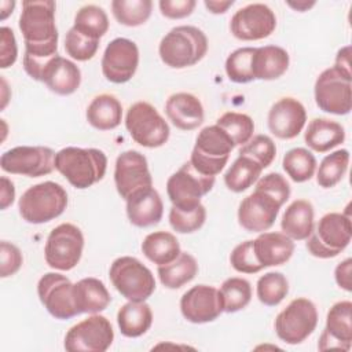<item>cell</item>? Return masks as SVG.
Wrapping results in <instances>:
<instances>
[{"label": "cell", "instance_id": "cell-5", "mask_svg": "<svg viewBox=\"0 0 352 352\" xmlns=\"http://www.w3.org/2000/svg\"><path fill=\"white\" fill-rule=\"evenodd\" d=\"M235 148L230 136L216 124L202 128L190 155L191 165L205 176H217Z\"/></svg>", "mask_w": 352, "mask_h": 352}, {"label": "cell", "instance_id": "cell-40", "mask_svg": "<svg viewBox=\"0 0 352 352\" xmlns=\"http://www.w3.org/2000/svg\"><path fill=\"white\" fill-rule=\"evenodd\" d=\"M151 0H113L111 12L116 21L124 26L136 28L147 22L151 15Z\"/></svg>", "mask_w": 352, "mask_h": 352}, {"label": "cell", "instance_id": "cell-48", "mask_svg": "<svg viewBox=\"0 0 352 352\" xmlns=\"http://www.w3.org/2000/svg\"><path fill=\"white\" fill-rule=\"evenodd\" d=\"M23 256L19 248L8 241L0 242V276L8 278L19 271Z\"/></svg>", "mask_w": 352, "mask_h": 352}, {"label": "cell", "instance_id": "cell-20", "mask_svg": "<svg viewBox=\"0 0 352 352\" xmlns=\"http://www.w3.org/2000/svg\"><path fill=\"white\" fill-rule=\"evenodd\" d=\"M180 311L186 320L201 324L216 320L223 311L219 289L209 285H197L180 298Z\"/></svg>", "mask_w": 352, "mask_h": 352}, {"label": "cell", "instance_id": "cell-10", "mask_svg": "<svg viewBox=\"0 0 352 352\" xmlns=\"http://www.w3.org/2000/svg\"><path fill=\"white\" fill-rule=\"evenodd\" d=\"M214 176L199 173L190 161L184 162L166 182L168 198L172 206L182 210H192L201 205V198L214 186Z\"/></svg>", "mask_w": 352, "mask_h": 352}, {"label": "cell", "instance_id": "cell-14", "mask_svg": "<svg viewBox=\"0 0 352 352\" xmlns=\"http://www.w3.org/2000/svg\"><path fill=\"white\" fill-rule=\"evenodd\" d=\"M55 153L45 146H16L4 151L0 157V166L11 175L40 177L55 169Z\"/></svg>", "mask_w": 352, "mask_h": 352}, {"label": "cell", "instance_id": "cell-46", "mask_svg": "<svg viewBox=\"0 0 352 352\" xmlns=\"http://www.w3.org/2000/svg\"><path fill=\"white\" fill-rule=\"evenodd\" d=\"M239 155H246L254 160L263 169L268 168L276 155V146L267 135H256L248 143L241 146Z\"/></svg>", "mask_w": 352, "mask_h": 352}, {"label": "cell", "instance_id": "cell-53", "mask_svg": "<svg viewBox=\"0 0 352 352\" xmlns=\"http://www.w3.org/2000/svg\"><path fill=\"white\" fill-rule=\"evenodd\" d=\"M0 183H1V190H0V208L4 210L8 206H11L14 204L15 199V187L14 183L11 182V179H8L7 176H1L0 177Z\"/></svg>", "mask_w": 352, "mask_h": 352}, {"label": "cell", "instance_id": "cell-26", "mask_svg": "<svg viewBox=\"0 0 352 352\" xmlns=\"http://www.w3.org/2000/svg\"><path fill=\"white\" fill-rule=\"evenodd\" d=\"M41 82L58 95H72L81 84V70L74 62L58 54L44 70Z\"/></svg>", "mask_w": 352, "mask_h": 352}, {"label": "cell", "instance_id": "cell-45", "mask_svg": "<svg viewBox=\"0 0 352 352\" xmlns=\"http://www.w3.org/2000/svg\"><path fill=\"white\" fill-rule=\"evenodd\" d=\"M99 48V40L89 38L81 34L73 26L67 30L65 37V51L66 54L78 62H85L92 59Z\"/></svg>", "mask_w": 352, "mask_h": 352}, {"label": "cell", "instance_id": "cell-28", "mask_svg": "<svg viewBox=\"0 0 352 352\" xmlns=\"http://www.w3.org/2000/svg\"><path fill=\"white\" fill-rule=\"evenodd\" d=\"M304 140L311 150L326 153L345 140V129L334 120L322 117L314 118L304 132Z\"/></svg>", "mask_w": 352, "mask_h": 352}, {"label": "cell", "instance_id": "cell-4", "mask_svg": "<svg viewBox=\"0 0 352 352\" xmlns=\"http://www.w3.org/2000/svg\"><path fill=\"white\" fill-rule=\"evenodd\" d=\"M67 206L66 190L55 182L30 186L19 198L21 217L30 224H43L59 217Z\"/></svg>", "mask_w": 352, "mask_h": 352}, {"label": "cell", "instance_id": "cell-12", "mask_svg": "<svg viewBox=\"0 0 352 352\" xmlns=\"http://www.w3.org/2000/svg\"><path fill=\"white\" fill-rule=\"evenodd\" d=\"M314 95L322 111L345 116L352 109V76L331 66L318 76Z\"/></svg>", "mask_w": 352, "mask_h": 352}, {"label": "cell", "instance_id": "cell-38", "mask_svg": "<svg viewBox=\"0 0 352 352\" xmlns=\"http://www.w3.org/2000/svg\"><path fill=\"white\" fill-rule=\"evenodd\" d=\"M349 165V151L346 148L336 150L327 154L316 172V183L323 188H331L345 176Z\"/></svg>", "mask_w": 352, "mask_h": 352}, {"label": "cell", "instance_id": "cell-50", "mask_svg": "<svg viewBox=\"0 0 352 352\" xmlns=\"http://www.w3.org/2000/svg\"><path fill=\"white\" fill-rule=\"evenodd\" d=\"M18 58V45L11 28L1 26L0 29V67L7 69L15 63Z\"/></svg>", "mask_w": 352, "mask_h": 352}, {"label": "cell", "instance_id": "cell-44", "mask_svg": "<svg viewBox=\"0 0 352 352\" xmlns=\"http://www.w3.org/2000/svg\"><path fill=\"white\" fill-rule=\"evenodd\" d=\"M170 227L179 234H191L198 231L206 220V209L201 204L192 210H182L175 206L170 208L169 214Z\"/></svg>", "mask_w": 352, "mask_h": 352}, {"label": "cell", "instance_id": "cell-52", "mask_svg": "<svg viewBox=\"0 0 352 352\" xmlns=\"http://www.w3.org/2000/svg\"><path fill=\"white\" fill-rule=\"evenodd\" d=\"M351 272H352V260L345 258L341 263L337 264L334 270V278L337 285L344 289L345 292L352 290V280H351Z\"/></svg>", "mask_w": 352, "mask_h": 352}, {"label": "cell", "instance_id": "cell-54", "mask_svg": "<svg viewBox=\"0 0 352 352\" xmlns=\"http://www.w3.org/2000/svg\"><path fill=\"white\" fill-rule=\"evenodd\" d=\"M334 67L344 74L352 76L351 73V45H345L338 50L334 60Z\"/></svg>", "mask_w": 352, "mask_h": 352}, {"label": "cell", "instance_id": "cell-37", "mask_svg": "<svg viewBox=\"0 0 352 352\" xmlns=\"http://www.w3.org/2000/svg\"><path fill=\"white\" fill-rule=\"evenodd\" d=\"M73 28L89 38L99 40L109 30V18L102 7L87 4L76 12Z\"/></svg>", "mask_w": 352, "mask_h": 352}, {"label": "cell", "instance_id": "cell-31", "mask_svg": "<svg viewBox=\"0 0 352 352\" xmlns=\"http://www.w3.org/2000/svg\"><path fill=\"white\" fill-rule=\"evenodd\" d=\"M117 324L124 337L138 338L153 324V311L146 301H128L117 312Z\"/></svg>", "mask_w": 352, "mask_h": 352}, {"label": "cell", "instance_id": "cell-3", "mask_svg": "<svg viewBox=\"0 0 352 352\" xmlns=\"http://www.w3.org/2000/svg\"><path fill=\"white\" fill-rule=\"evenodd\" d=\"M206 34L191 25L170 29L160 41L158 54L161 60L172 69L194 66L208 52Z\"/></svg>", "mask_w": 352, "mask_h": 352}, {"label": "cell", "instance_id": "cell-34", "mask_svg": "<svg viewBox=\"0 0 352 352\" xmlns=\"http://www.w3.org/2000/svg\"><path fill=\"white\" fill-rule=\"evenodd\" d=\"M142 252L151 263L164 265L173 261L182 250L177 238L172 232L154 231L144 236Z\"/></svg>", "mask_w": 352, "mask_h": 352}, {"label": "cell", "instance_id": "cell-11", "mask_svg": "<svg viewBox=\"0 0 352 352\" xmlns=\"http://www.w3.org/2000/svg\"><path fill=\"white\" fill-rule=\"evenodd\" d=\"M82 250V231L76 224L62 223L48 234L44 246V258L54 270L70 271L80 263Z\"/></svg>", "mask_w": 352, "mask_h": 352}, {"label": "cell", "instance_id": "cell-27", "mask_svg": "<svg viewBox=\"0 0 352 352\" xmlns=\"http://www.w3.org/2000/svg\"><path fill=\"white\" fill-rule=\"evenodd\" d=\"M73 296L78 314H99L104 311L111 301V296L104 283L92 276L76 282Z\"/></svg>", "mask_w": 352, "mask_h": 352}, {"label": "cell", "instance_id": "cell-56", "mask_svg": "<svg viewBox=\"0 0 352 352\" xmlns=\"http://www.w3.org/2000/svg\"><path fill=\"white\" fill-rule=\"evenodd\" d=\"M14 8H15V1H10V0L0 1V19L4 21L10 14H12Z\"/></svg>", "mask_w": 352, "mask_h": 352}, {"label": "cell", "instance_id": "cell-57", "mask_svg": "<svg viewBox=\"0 0 352 352\" xmlns=\"http://www.w3.org/2000/svg\"><path fill=\"white\" fill-rule=\"evenodd\" d=\"M289 7L294 8L296 11H300V12H304V11H308L311 7L315 6V1H305V0H301V1H287L286 3Z\"/></svg>", "mask_w": 352, "mask_h": 352}, {"label": "cell", "instance_id": "cell-58", "mask_svg": "<svg viewBox=\"0 0 352 352\" xmlns=\"http://www.w3.org/2000/svg\"><path fill=\"white\" fill-rule=\"evenodd\" d=\"M1 87H3V95H1V110L7 106V102H8V96L6 95V91H7V81L4 80V77H1Z\"/></svg>", "mask_w": 352, "mask_h": 352}, {"label": "cell", "instance_id": "cell-18", "mask_svg": "<svg viewBox=\"0 0 352 352\" xmlns=\"http://www.w3.org/2000/svg\"><path fill=\"white\" fill-rule=\"evenodd\" d=\"M100 66L107 81L114 84L129 81L139 66V48L136 43L125 37L111 40L104 48Z\"/></svg>", "mask_w": 352, "mask_h": 352}, {"label": "cell", "instance_id": "cell-7", "mask_svg": "<svg viewBox=\"0 0 352 352\" xmlns=\"http://www.w3.org/2000/svg\"><path fill=\"white\" fill-rule=\"evenodd\" d=\"M109 276L116 290L128 301H146L155 290L153 272L132 256L116 258L110 265Z\"/></svg>", "mask_w": 352, "mask_h": 352}, {"label": "cell", "instance_id": "cell-25", "mask_svg": "<svg viewBox=\"0 0 352 352\" xmlns=\"http://www.w3.org/2000/svg\"><path fill=\"white\" fill-rule=\"evenodd\" d=\"M253 252L263 268L276 267L290 260L294 253V242L283 232L263 231L253 239Z\"/></svg>", "mask_w": 352, "mask_h": 352}, {"label": "cell", "instance_id": "cell-36", "mask_svg": "<svg viewBox=\"0 0 352 352\" xmlns=\"http://www.w3.org/2000/svg\"><path fill=\"white\" fill-rule=\"evenodd\" d=\"M282 166L294 183H304L315 175L316 158L308 148L294 147L283 155Z\"/></svg>", "mask_w": 352, "mask_h": 352}, {"label": "cell", "instance_id": "cell-41", "mask_svg": "<svg viewBox=\"0 0 352 352\" xmlns=\"http://www.w3.org/2000/svg\"><path fill=\"white\" fill-rule=\"evenodd\" d=\"M289 293L287 278L279 271H270L261 275L256 285V294L261 304L275 307L283 301Z\"/></svg>", "mask_w": 352, "mask_h": 352}, {"label": "cell", "instance_id": "cell-32", "mask_svg": "<svg viewBox=\"0 0 352 352\" xmlns=\"http://www.w3.org/2000/svg\"><path fill=\"white\" fill-rule=\"evenodd\" d=\"M85 116L88 124L95 129L110 131L121 124L122 106L114 95L100 94L91 100Z\"/></svg>", "mask_w": 352, "mask_h": 352}, {"label": "cell", "instance_id": "cell-33", "mask_svg": "<svg viewBox=\"0 0 352 352\" xmlns=\"http://www.w3.org/2000/svg\"><path fill=\"white\" fill-rule=\"evenodd\" d=\"M157 274L160 282L166 289H180L195 278L198 274V263L192 254L180 252V254L173 261L158 265Z\"/></svg>", "mask_w": 352, "mask_h": 352}, {"label": "cell", "instance_id": "cell-43", "mask_svg": "<svg viewBox=\"0 0 352 352\" xmlns=\"http://www.w3.org/2000/svg\"><path fill=\"white\" fill-rule=\"evenodd\" d=\"M254 47H242L232 51L226 59V74L230 81L246 84L254 80L253 77V55Z\"/></svg>", "mask_w": 352, "mask_h": 352}, {"label": "cell", "instance_id": "cell-35", "mask_svg": "<svg viewBox=\"0 0 352 352\" xmlns=\"http://www.w3.org/2000/svg\"><path fill=\"white\" fill-rule=\"evenodd\" d=\"M263 168L250 157L238 155L224 173V184L232 192H242L252 187L261 176Z\"/></svg>", "mask_w": 352, "mask_h": 352}, {"label": "cell", "instance_id": "cell-15", "mask_svg": "<svg viewBox=\"0 0 352 352\" xmlns=\"http://www.w3.org/2000/svg\"><path fill=\"white\" fill-rule=\"evenodd\" d=\"M73 286L74 283L59 272H47L38 279V300L55 319L66 320L80 315L74 304Z\"/></svg>", "mask_w": 352, "mask_h": 352}, {"label": "cell", "instance_id": "cell-9", "mask_svg": "<svg viewBox=\"0 0 352 352\" xmlns=\"http://www.w3.org/2000/svg\"><path fill=\"white\" fill-rule=\"evenodd\" d=\"M318 318L316 305L307 297H297L276 315L275 333L289 345L301 344L316 329Z\"/></svg>", "mask_w": 352, "mask_h": 352}, {"label": "cell", "instance_id": "cell-17", "mask_svg": "<svg viewBox=\"0 0 352 352\" xmlns=\"http://www.w3.org/2000/svg\"><path fill=\"white\" fill-rule=\"evenodd\" d=\"M283 205L263 188L245 197L238 206V223L249 232H263L270 230Z\"/></svg>", "mask_w": 352, "mask_h": 352}, {"label": "cell", "instance_id": "cell-39", "mask_svg": "<svg viewBox=\"0 0 352 352\" xmlns=\"http://www.w3.org/2000/svg\"><path fill=\"white\" fill-rule=\"evenodd\" d=\"M219 292L223 302V311L227 314H234L246 308L252 300V286L245 278L231 276L226 279Z\"/></svg>", "mask_w": 352, "mask_h": 352}, {"label": "cell", "instance_id": "cell-24", "mask_svg": "<svg viewBox=\"0 0 352 352\" xmlns=\"http://www.w3.org/2000/svg\"><path fill=\"white\" fill-rule=\"evenodd\" d=\"M165 114L168 120L182 131L198 128L205 118L201 100L188 92H176L166 99Z\"/></svg>", "mask_w": 352, "mask_h": 352}, {"label": "cell", "instance_id": "cell-42", "mask_svg": "<svg viewBox=\"0 0 352 352\" xmlns=\"http://www.w3.org/2000/svg\"><path fill=\"white\" fill-rule=\"evenodd\" d=\"M216 125L220 126L230 136L235 147L243 146L253 138L254 122L248 114L227 111L216 120Z\"/></svg>", "mask_w": 352, "mask_h": 352}, {"label": "cell", "instance_id": "cell-16", "mask_svg": "<svg viewBox=\"0 0 352 352\" xmlns=\"http://www.w3.org/2000/svg\"><path fill=\"white\" fill-rule=\"evenodd\" d=\"M276 28L275 12L263 3L248 4L231 16L230 30L242 41H257L267 38Z\"/></svg>", "mask_w": 352, "mask_h": 352}, {"label": "cell", "instance_id": "cell-13", "mask_svg": "<svg viewBox=\"0 0 352 352\" xmlns=\"http://www.w3.org/2000/svg\"><path fill=\"white\" fill-rule=\"evenodd\" d=\"M114 340V330L110 320L99 314L82 319L72 326L63 346L67 352H104Z\"/></svg>", "mask_w": 352, "mask_h": 352}, {"label": "cell", "instance_id": "cell-21", "mask_svg": "<svg viewBox=\"0 0 352 352\" xmlns=\"http://www.w3.org/2000/svg\"><path fill=\"white\" fill-rule=\"evenodd\" d=\"M307 122V110L304 104L292 96L276 100L267 116L270 132L282 140L294 139L304 129Z\"/></svg>", "mask_w": 352, "mask_h": 352}, {"label": "cell", "instance_id": "cell-47", "mask_svg": "<svg viewBox=\"0 0 352 352\" xmlns=\"http://www.w3.org/2000/svg\"><path fill=\"white\" fill-rule=\"evenodd\" d=\"M231 267L241 274H256L263 270V265L257 261L253 252V241H245L238 243L230 254Z\"/></svg>", "mask_w": 352, "mask_h": 352}, {"label": "cell", "instance_id": "cell-1", "mask_svg": "<svg viewBox=\"0 0 352 352\" xmlns=\"http://www.w3.org/2000/svg\"><path fill=\"white\" fill-rule=\"evenodd\" d=\"M55 8L52 0L22 1L18 26L25 41L23 69L36 81H41L48 63L58 55Z\"/></svg>", "mask_w": 352, "mask_h": 352}, {"label": "cell", "instance_id": "cell-30", "mask_svg": "<svg viewBox=\"0 0 352 352\" xmlns=\"http://www.w3.org/2000/svg\"><path fill=\"white\" fill-rule=\"evenodd\" d=\"M290 63L289 54L279 45L257 47L253 55L254 80L271 81L282 77Z\"/></svg>", "mask_w": 352, "mask_h": 352}, {"label": "cell", "instance_id": "cell-6", "mask_svg": "<svg viewBox=\"0 0 352 352\" xmlns=\"http://www.w3.org/2000/svg\"><path fill=\"white\" fill-rule=\"evenodd\" d=\"M352 224L349 213L330 212L320 217L307 238V250L318 258L338 256L351 242Z\"/></svg>", "mask_w": 352, "mask_h": 352}, {"label": "cell", "instance_id": "cell-8", "mask_svg": "<svg viewBox=\"0 0 352 352\" xmlns=\"http://www.w3.org/2000/svg\"><path fill=\"white\" fill-rule=\"evenodd\" d=\"M125 128L138 144L147 148L164 146L170 135L165 118L151 103L144 100L129 106L125 116Z\"/></svg>", "mask_w": 352, "mask_h": 352}, {"label": "cell", "instance_id": "cell-2", "mask_svg": "<svg viewBox=\"0 0 352 352\" xmlns=\"http://www.w3.org/2000/svg\"><path fill=\"white\" fill-rule=\"evenodd\" d=\"M55 169L78 190L100 182L107 169V157L99 148L65 147L55 153Z\"/></svg>", "mask_w": 352, "mask_h": 352}, {"label": "cell", "instance_id": "cell-55", "mask_svg": "<svg viewBox=\"0 0 352 352\" xmlns=\"http://www.w3.org/2000/svg\"><path fill=\"white\" fill-rule=\"evenodd\" d=\"M205 7L209 10L212 14H224L232 4V0H205L204 1Z\"/></svg>", "mask_w": 352, "mask_h": 352}, {"label": "cell", "instance_id": "cell-49", "mask_svg": "<svg viewBox=\"0 0 352 352\" xmlns=\"http://www.w3.org/2000/svg\"><path fill=\"white\" fill-rule=\"evenodd\" d=\"M256 187L263 188L264 191L270 192L272 197H275L282 205L289 199L290 197V184L286 180L285 176H282L278 172H270L264 176H261L256 182Z\"/></svg>", "mask_w": 352, "mask_h": 352}, {"label": "cell", "instance_id": "cell-51", "mask_svg": "<svg viewBox=\"0 0 352 352\" xmlns=\"http://www.w3.org/2000/svg\"><path fill=\"white\" fill-rule=\"evenodd\" d=\"M195 6V0H161L158 3L161 14L169 19H182L191 15Z\"/></svg>", "mask_w": 352, "mask_h": 352}, {"label": "cell", "instance_id": "cell-23", "mask_svg": "<svg viewBox=\"0 0 352 352\" xmlns=\"http://www.w3.org/2000/svg\"><path fill=\"white\" fill-rule=\"evenodd\" d=\"M126 202V216L131 224L146 228L161 221L164 214V204L158 191L151 187H144L135 191Z\"/></svg>", "mask_w": 352, "mask_h": 352}, {"label": "cell", "instance_id": "cell-19", "mask_svg": "<svg viewBox=\"0 0 352 352\" xmlns=\"http://www.w3.org/2000/svg\"><path fill=\"white\" fill-rule=\"evenodd\" d=\"M114 183L121 198H129L135 191L151 187L153 177L146 157L136 150L121 153L114 165Z\"/></svg>", "mask_w": 352, "mask_h": 352}, {"label": "cell", "instance_id": "cell-29", "mask_svg": "<svg viewBox=\"0 0 352 352\" xmlns=\"http://www.w3.org/2000/svg\"><path fill=\"white\" fill-rule=\"evenodd\" d=\"M314 206L308 199L293 201L283 212L280 228L293 241H305L314 230Z\"/></svg>", "mask_w": 352, "mask_h": 352}, {"label": "cell", "instance_id": "cell-22", "mask_svg": "<svg viewBox=\"0 0 352 352\" xmlns=\"http://www.w3.org/2000/svg\"><path fill=\"white\" fill-rule=\"evenodd\" d=\"M352 302L342 300L331 305L326 316V326L320 334L318 348L320 351H349L352 345Z\"/></svg>", "mask_w": 352, "mask_h": 352}]
</instances>
